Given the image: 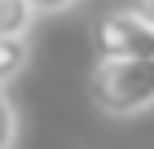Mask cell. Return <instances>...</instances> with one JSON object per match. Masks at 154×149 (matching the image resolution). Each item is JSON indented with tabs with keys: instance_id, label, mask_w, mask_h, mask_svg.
I'll list each match as a JSON object with an SVG mask.
<instances>
[{
	"instance_id": "8992f818",
	"label": "cell",
	"mask_w": 154,
	"mask_h": 149,
	"mask_svg": "<svg viewBox=\"0 0 154 149\" xmlns=\"http://www.w3.org/2000/svg\"><path fill=\"white\" fill-rule=\"evenodd\" d=\"M75 0H31V9L35 13H66Z\"/></svg>"
},
{
	"instance_id": "3957f363",
	"label": "cell",
	"mask_w": 154,
	"mask_h": 149,
	"mask_svg": "<svg viewBox=\"0 0 154 149\" xmlns=\"http://www.w3.org/2000/svg\"><path fill=\"white\" fill-rule=\"evenodd\" d=\"M31 22H35L31 0H0V35H22L26 40Z\"/></svg>"
},
{
	"instance_id": "5b68a950",
	"label": "cell",
	"mask_w": 154,
	"mask_h": 149,
	"mask_svg": "<svg viewBox=\"0 0 154 149\" xmlns=\"http://www.w3.org/2000/svg\"><path fill=\"white\" fill-rule=\"evenodd\" d=\"M13 140H18V110L0 88V149H13Z\"/></svg>"
},
{
	"instance_id": "6da1fadb",
	"label": "cell",
	"mask_w": 154,
	"mask_h": 149,
	"mask_svg": "<svg viewBox=\"0 0 154 149\" xmlns=\"http://www.w3.org/2000/svg\"><path fill=\"white\" fill-rule=\"evenodd\" d=\"M88 101L110 118L154 110V57H97L88 70Z\"/></svg>"
},
{
	"instance_id": "277c9868",
	"label": "cell",
	"mask_w": 154,
	"mask_h": 149,
	"mask_svg": "<svg viewBox=\"0 0 154 149\" xmlns=\"http://www.w3.org/2000/svg\"><path fill=\"white\" fill-rule=\"evenodd\" d=\"M26 66V40L22 35H0V88L9 79H18Z\"/></svg>"
},
{
	"instance_id": "52a82bcc",
	"label": "cell",
	"mask_w": 154,
	"mask_h": 149,
	"mask_svg": "<svg viewBox=\"0 0 154 149\" xmlns=\"http://www.w3.org/2000/svg\"><path fill=\"white\" fill-rule=\"evenodd\" d=\"M132 9L141 13V18H150V22H154V0H132Z\"/></svg>"
},
{
	"instance_id": "7a4b0ae2",
	"label": "cell",
	"mask_w": 154,
	"mask_h": 149,
	"mask_svg": "<svg viewBox=\"0 0 154 149\" xmlns=\"http://www.w3.org/2000/svg\"><path fill=\"white\" fill-rule=\"evenodd\" d=\"M97 57H154V22L137 9H119L93 22Z\"/></svg>"
}]
</instances>
